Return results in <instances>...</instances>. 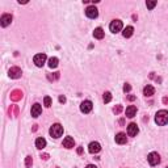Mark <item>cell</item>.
I'll list each match as a JSON object with an SVG mask.
<instances>
[{
  "label": "cell",
  "instance_id": "cell-28",
  "mask_svg": "<svg viewBox=\"0 0 168 168\" xmlns=\"http://www.w3.org/2000/svg\"><path fill=\"white\" fill-rule=\"evenodd\" d=\"M130 90H131V87H130V84H125L124 85V92H130Z\"/></svg>",
  "mask_w": 168,
  "mask_h": 168
},
{
  "label": "cell",
  "instance_id": "cell-32",
  "mask_svg": "<svg viewBox=\"0 0 168 168\" xmlns=\"http://www.w3.org/2000/svg\"><path fill=\"white\" fill-rule=\"evenodd\" d=\"M85 168H97V167H96V166H93V164H88V166L85 167Z\"/></svg>",
  "mask_w": 168,
  "mask_h": 168
},
{
  "label": "cell",
  "instance_id": "cell-1",
  "mask_svg": "<svg viewBox=\"0 0 168 168\" xmlns=\"http://www.w3.org/2000/svg\"><path fill=\"white\" fill-rule=\"evenodd\" d=\"M155 122L159 126H164L168 124V110H159L155 116Z\"/></svg>",
  "mask_w": 168,
  "mask_h": 168
},
{
  "label": "cell",
  "instance_id": "cell-35",
  "mask_svg": "<svg viewBox=\"0 0 168 168\" xmlns=\"http://www.w3.org/2000/svg\"><path fill=\"white\" fill-rule=\"evenodd\" d=\"M167 168H168V167H167Z\"/></svg>",
  "mask_w": 168,
  "mask_h": 168
},
{
  "label": "cell",
  "instance_id": "cell-8",
  "mask_svg": "<svg viewBox=\"0 0 168 168\" xmlns=\"http://www.w3.org/2000/svg\"><path fill=\"white\" fill-rule=\"evenodd\" d=\"M92 108H93V104H92V101H90V100H85L80 104V110L83 112V113H90L92 110Z\"/></svg>",
  "mask_w": 168,
  "mask_h": 168
},
{
  "label": "cell",
  "instance_id": "cell-29",
  "mask_svg": "<svg viewBox=\"0 0 168 168\" xmlns=\"http://www.w3.org/2000/svg\"><path fill=\"white\" fill-rule=\"evenodd\" d=\"M59 103H66V97L64 96H59Z\"/></svg>",
  "mask_w": 168,
  "mask_h": 168
},
{
  "label": "cell",
  "instance_id": "cell-34",
  "mask_svg": "<svg viewBox=\"0 0 168 168\" xmlns=\"http://www.w3.org/2000/svg\"><path fill=\"white\" fill-rule=\"evenodd\" d=\"M163 103H164V104L168 103V97H164V98H163Z\"/></svg>",
  "mask_w": 168,
  "mask_h": 168
},
{
  "label": "cell",
  "instance_id": "cell-14",
  "mask_svg": "<svg viewBox=\"0 0 168 168\" xmlns=\"http://www.w3.org/2000/svg\"><path fill=\"white\" fill-rule=\"evenodd\" d=\"M125 113H126V117L133 118V117L137 114V107H134V105H130V107H127V108H126Z\"/></svg>",
  "mask_w": 168,
  "mask_h": 168
},
{
  "label": "cell",
  "instance_id": "cell-20",
  "mask_svg": "<svg viewBox=\"0 0 168 168\" xmlns=\"http://www.w3.org/2000/svg\"><path fill=\"white\" fill-rule=\"evenodd\" d=\"M21 97H22V92L19 91V90H15V91H13L12 93H11V98H12L13 101H19Z\"/></svg>",
  "mask_w": 168,
  "mask_h": 168
},
{
  "label": "cell",
  "instance_id": "cell-16",
  "mask_svg": "<svg viewBox=\"0 0 168 168\" xmlns=\"http://www.w3.org/2000/svg\"><path fill=\"white\" fill-rule=\"evenodd\" d=\"M143 93H144V96L150 97V96H152V95L155 93V90H154L152 85H146V87L143 88Z\"/></svg>",
  "mask_w": 168,
  "mask_h": 168
},
{
  "label": "cell",
  "instance_id": "cell-24",
  "mask_svg": "<svg viewBox=\"0 0 168 168\" xmlns=\"http://www.w3.org/2000/svg\"><path fill=\"white\" fill-rule=\"evenodd\" d=\"M146 5H147V8L149 9H154L155 8V5H156V1L155 0H149V1L146 3Z\"/></svg>",
  "mask_w": 168,
  "mask_h": 168
},
{
  "label": "cell",
  "instance_id": "cell-10",
  "mask_svg": "<svg viewBox=\"0 0 168 168\" xmlns=\"http://www.w3.org/2000/svg\"><path fill=\"white\" fill-rule=\"evenodd\" d=\"M138 133H139V129H138L137 124H130L127 126V134H129V137H135Z\"/></svg>",
  "mask_w": 168,
  "mask_h": 168
},
{
  "label": "cell",
  "instance_id": "cell-25",
  "mask_svg": "<svg viewBox=\"0 0 168 168\" xmlns=\"http://www.w3.org/2000/svg\"><path fill=\"white\" fill-rule=\"evenodd\" d=\"M44 103H45V107H46V108H50V107H51V97L46 96V97L44 98Z\"/></svg>",
  "mask_w": 168,
  "mask_h": 168
},
{
  "label": "cell",
  "instance_id": "cell-15",
  "mask_svg": "<svg viewBox=\"0 0 168 168\" xmlns=\"http://www.w3.org/2000/svg\"><path fill=\"white\" fill-rule=\"evenodd\" d=\"M114 139H116V143H118V144H125L127 141V138H126V134L125 133H118Z\"/></svg>",
  "mask_w": 168,
  "mask_h": 168
},
{
  "label": "cell",
  "instance_id": "cell-33",
  "mask_svg": "<svg viewBox=\"0 0 168 168\" xmlns=\"http://www.w3.org/2000/svg\"><path fill=\"white\" fill-rule=\"evenodd\" d=\"M41 158H44V159L46 160V159H49V155H47V154H45V155H42Z\"/></svg>",
  "mask_w": 168,
  "mask_h": 168
},
{
  "label": "cell",
  "instance_id": "cell-30",
  "mask_svg": "<svg viewBox=\"0 0 168 168\" xmlns=\"http://www.w3.org/2000/svg\"><path fill=\"white\" fill-rule=\"evenodd\" d=\"M127 100H130V101H133V100H135V96H127Z\"/></svg>",
  "mask_w": 168,
  "mask_h": 168
},
{
  "label": "cell",
  "instance_id": "cell-6",
  "mask_svg": "<svg viewBox=\"0 0 168 168\" xmlns=\"http://www.w3.org/2000/svg\"><path fill=\"white\" fill-rule=\"evenodd\" d=\"M85 15H87V17H90V19H96L98 16V9L95 5H90L87 9H85Z\"/></svg>",
  "mask_w": 168,
  "mask_h": 168
},
{
  "label": "cell",
  "instance_id": "cell-19",
  "mask_svg": "<svg viewBox=\"0 0 168 168\" xmlns=\"http://www.w3.org/2000/svg\"><path fill=\"white\" fill-rule=\"evenodd\" d=\"M93 37L96 39H103L104 38V30L103 28H96L93 30Z\"/></svg>",
  "mask_w": 168,
  "mask_h": 168
},
{
  "label": "cell",
  "instance_id": "cell-5",
  "mask_svg": "<svg viewBox=\"0 0 168 168\" xmlns=\"http://www.w3.org/2000/svg\"><path fill=\"white\" fill-rule=\"evenodd\" d=\"M33 62H34V64L37 66V67H42V66L45 64L46 62V54H37L34 55V58H33Z\"/></svg>",
  "mask_w": 168,
  "mask_h": 168
},
{
  "label": "cell",
  "instance_id": "cell-11",
  "mask_svg": "<svg viewBox=\"0 0 168 168\" xmlns=\"http://www.w3.org/2000/svg\"><path fill=\"white\" fill-rule=\"evenodd\" d=\"M100 150H101V146L98 142H91L90 146H88V151H90L91 154H97Z\"/></svg>",
  "mask_w": 168,
  "mask_h": 168
},
{
  "label": "cell",
  "instance_id": "cell-12",
  "mask_svg": "<svg viewBox=\"0 0 168 168\" xmlns=\"http://www.w3.org/2000/svg\"><path fill=\"white\" fill-rule=\"evenodd\" d=\"M74 146H75V141L72 137H66L63 139V147H66V149H72Z\"/></svg>",
  "mask_w": 168,
  "mask_h": 168
},
{
  "label": "cell",
  "instance_id": "cell-17",
  "mask_svg": "<svg viewBox=\"0 0 168 168\" xmlns=\"http://www.w3.org/2000/svg\"><path fill=\"white\" fill-rule=\"evenodd\" d=\"M36 147H37L38 150H42L46 147V139L45 138H37L36 139Z\"/></svg>",
  "mask_w": 168,
  "mask_h": 168
},
{
  "label": "cell",
  "instance_id": "cell-9",
  "mask_svg": "<svg viewBox=\"0 0 168 168\" xmlns=\"http://www.w3.org/2000/svg\"><path fill=\"white\" fill-rule=\"evenodd\" d=\"M12 15H9V13H5V15L1 16V19H0V25L3 26V28H5V26H8L9 24L12 22Z\"/></svg>",
  "mask_w": 168,
  "mask_h": 168
},
{
  "label": "cell",
  "instance_id": "cell-22",
  "mask_svg": "<svg viewBox=\"0 0 168 168\" xmlns=\"http://www.w3.org/2000/svg\"><path fill=\"white\" fill-rule=\"evenodd\" d=\"M103 98H104V103H110V100H112V93H110V92H105Z\"/></svg>",
  "mask_w": 168,
  "mask_h": 168
},
{
  "label": "cell",
  "instance_id": "cell-2",
  "mask_svg": "<svg viewBox=\"0 0 168 168\" xmlns=\"http://www.w3.org/2000/svg\"><path fill=\"white\" fill-rule=\"evenodd\" d=\"M50 135L53 137V138H59L63 134V126H62L61 124H54L53 126L50 127Z\"/></svg>",
  "mask_w": 168,
  "mask_h": 168
},
{
  "label": "cell",
  "instance_id": "cell-13",
  "mask_svg": "<svg viewBox=\"0 0 168 168\" xmlns=\"http://www.w3.org/2000/svg\"><path fill=\"white\" fill-rule=\"evenodd\" d=\"M41 112H42V107L39 104H34L32 107V117H34V118H37L39 114H41Z\"/></svg>",
  "mask_w": 168,
  "mask_h": 168
},
{
  "label": "cell",
  "instance_id": "cell-7",
  "mask_svg": "<svg viewBox=\"0 0 168 168\" xmlns=\"http://www.w3.org/2000/svg\"><path fill=\"white\" fill-rule=\"evenodd\" d=\"M8 75L11 79H19V78H21L22 71L20 67H11V70L8 71Z\"/></svg>",
  "mask_w": 168,
  "mask_h": 168
},
{
  "label": "cell",
  "instance_id": "cell-3",
  "mask_svg": "<svg viewBox=\"0 0 168 168\" xmlns=\"http://www.w3.org/2000/svg\"><path fill=\"white\" fill-rule=\"evenodd\" d=\"M109 29L112 33H118L122 30V21L121 20H113L109 25Z\"/></svg>",
  "mask_w": 168,
  "mask_h": 168
},
{
  "label": "cell",
  "instance_id": "cell-31",
  "mask_svg": "<svg viewBox=\"0 0 168 168\" xmlns=\"http://www.w3.org/2000/svg\"><path fill=\"white\" fill-rule=\"evenodd\" d=\"M78 154H79V155H80V154H83V149H81V147H79V149H78Z\"/></svg>",
  "mask_w": 168,
  "mask_h": 168
},
{
  "label": "cell",
  "instance_id": "cell-23",
  "mask_svg": "<svg viewBox=\"0 0 168 168\" xmlns=\"http://www.w3.org/2000/svg\"><path fill=\"white\" fill-rule=\"evenodd\" d=\"M47 79H49V80H58V79H59V72H54V74H49L47 75Z\"/></svg>",
  "mask_w": 168,
  "mask_h": 168
},
{
  "label": "cell",
  "instance_id": "cell-21",
  "mask_svg": "<svg viewBox=\"0 0 168 168\" xmlns=\"http://www.w3.org/2000/svg\"><path fill=\"white\" fill-rule=\"evenodd\" d=\"M58 58H55V57H51L50 59H49V67L50 68H55L58 66Z\"/></svg>",
  "mask_w": 168,
  "mask_h": 168
},
{
  "label": "cell",
  "instance_id": "cell-4",
  "mask_svg": "<svg viewBox=\"0 0 168 168\" xmlns=\"http://www.w3.org/2000/svg\"><path fill=\"white\" fill-rule=\"evenodd\" d=\"M147 160H149L150 166H158L160 163V156L158 152H150L147 156Z\"/></svg>",
  "mask_w": 168,
  "mask_h": 168
},
{
  "label": "cell",
  "instance_id": "cell-27",
  "mask_svg": "<svg viewBox=\"0 0 168 168\" xmlns=\"http://www.w3.org/2000/svg\"><path fill=\"white\" fill-rule=\"evenodd\" d=\"M113 110H114V113H116V114H118V113H121V110H122V107H121V105H117Z\"/></svg>",
  "mask_w": 168,
  "mask_h": 168
},
{
  "label": "cell",
  "instance_id": "cell-18",
  "mask_svg": "<svg viewBox=\"0 0 168 168\" xmlns=\"http://www.w3.org/2000/svg\"><path fill=\"white\" fill-rule=\"evenodd\" d=\"M133 33H134V28L133 26H126V28L124 29V32H122V36L125 38H129L133 36Z\"/></svg>",
  "mask_w": 168,
  "mask_h": 168
},
{
  "label": "cell",
  "instance_id": "cell-26",
  "mask_svg": "<svg viewBox=\"0 0 168 168\" xmlns=\"http://www.w3.org/2000/svg\"><path fill=\"white\" fill-rule=\"evenodd\" d=\"M32 164H33L32 156H26V159H25V166L28 167V168H30V167H32Z\"/></svg>",
  "mask_w": 168,
  "mask_h": 168
}]
</instances>
